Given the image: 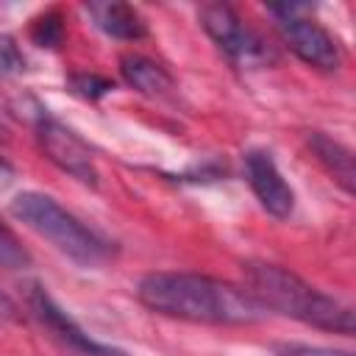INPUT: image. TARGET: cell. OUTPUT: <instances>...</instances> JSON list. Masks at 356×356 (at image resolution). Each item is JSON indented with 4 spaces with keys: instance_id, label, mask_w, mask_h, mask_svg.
I'll return each instance as SVG.
<instances>
[{
    "instance_id": "3",
    "label": "cell",
    "mask_w": 356,
    "mask_h": 356,
    "mask_svg": "<svg viewBox=\"0 0 356 356\" xmlns=\"http://www.w3.org/2000/svg\"><path fill=\"white\" fill-rule=\"evenodd\" d=\"M11 214L75 264L95 267L111 256L108 242L97 231L83 225L72 211L44 192H19L11 200Z\"/></svg>"
},
{
    "instance_id": "13",
    "label": "cell",
    "mask_w": 356,
    "mask_h": 356,
    "mask_svg": "<svg viewBox=\"0 0 356 356\" xmlns=\"http://www.w3.org/2000/svg\"><path fill=\"white\" fill-rule=\"evenodd\" d=\"M31 264V256L28 250L19 245V239L0 222V267H8V270H19V267H28Z\"/></svg>"
},
{
    "instance_id": "14",
    "label": "cell",
    "mask_w": 356,
    "mask_h": 356,
    "mask_svg": "<svg viewBox=\"0 0 356 356\" xmlns=\"http://www.w3.org/2000/svg\"><path fill=\"white\" fill-rule=\"evenodd\" d=\"M70 89L83 100H97V97L108 95L114 89V83L103 75H95V72H78L70 78Z\"/></svg>"
},
{
    "instance_id": "15",
    "label": "cell",
    "mask_w": 356,
    "mask_h": 356,
    "mask_svg": "<svg viewBox=\"0 0 356 356\" xmlns=\"http://www.w3.org/2000/svg\"><path fill=\"white\" fill-rule=\"evenodd\" d=\"M275 356H353L350 350L325 348V345H306V342H281L273 350Z\"/></svg>"
},
{
    "instance_id": "11",
    "label": "cell",
    "mask_w": 356,
    "mask_h": 356,
    "mask_svg": "<svg viewBox=\"0 0 356 356\" xmlns=\"http://www.w3.org/2000/svg\"><path fill=\"white\" fill-rule=\"evenodd\" d=\"M309 147H312L314 159L325 167V172H328L348 195H353L356 172H353V156H350V150H348L342 142H337V139H331V136H325V134H320V131H314V134L309 136Z\"/></svg>"
},
{
    "instance_id": "12",
    "label": "cell",
    "mask_w": 356,
    "mask_h": 356,
    "mask_svg": "<svg viewBox=\"0 0 356 356\" xmlns=\"http://www.w3.org/2000/svg\"><path fill=\"white\" fill-rule=\"evenodd\" d=\"M31 39L39 44V47H58L61 39H64V22L56 11H47L42 17L33 19L31 25Z\"/></svg>"
},
{
    "instance_id": "8",
    "label": "cell",
    "mask_w": 356,
    "mask_h": 356,
    "mask_svg": "<svg viewBox=\"0 0 356 356\" xmlns=\"http://www.w3.org/2000/svg\"><path fill=\"white\" fill-rule=\"evenodd\" d=\"M245 178H248V186L250 192L256 195L259 206L275 217V220H286L295 209V192L292 186L286 184V178L281 175L275 159L267 153V150H248L245 153Z\"/></svg>"
},
{
    "instance_id": "16",
    "label": "cell",
    "mask_w": 356,
    "mask_h": 356,
    "mask_svg": "<svg viewBox=\"0 0 356 356\" xmlns=\"http://www.w3.org/2000/svg\"><path fill=\"white\" fill-rule=\"evenodd\" d=\"M25 64V58L19 56L17 44L8 36H0V70L3 72H17Z\"/></svg>"
},
{
    "instance_id": "5",
    "label": "cell",
    "mask_w": 356,
    "mask_h": 356,
    "mask_svg": "<svg viewBox=\"0 0 356 356\" xmlns=\"http://www.w3.org/2000/svg\"><path fill=\"white\" fill-rule=\"evenodd\" d=\"M284 44L309 67L334 72L342 64L339 42L309 14L306 6H270Z\"/></svg>"
},
{
    "instance_id": "10",
    "label": "cell",
    "mask_w": 356,
    "mask_h": 356,
    "mask_svg": "<svg viewBox=\"0 0 356 356\" xmlns=\"http://www.w3.org/2000/svg\"><path fill=\"white\" fill-rule=\"evenodd\" d=\"M120 75L131 89H136L147 97H161L175 86L172 75L159 61H153L142 53H125L120 58Z\"/></svg>"
},
{
    "instance_id": "17",
    "label": "cell",
    "mask_w": 356,
    "mask_h": 356,
    "mask_svg": "<svg viewBox=\"0 0 356 356\" xmlns=\"http://www.w3.org/2000/svg\"><path fill=\"white\" fill-rule=\"evenodd\" d=\"M8 178H11V167H8V164H6L3 159H0V186H3V184H6Z\"/></svg>"
},
{
    "instance_id": "9",
    "label": "cell",
    "mask_w": 356,
    "mask_h": 356,
    "mask_svg": "<svg viewBox=\"0 0 356 356\" xmlns=\"http://www.w3.org/2000/svg\"><path fill=\"white\" fill-rule=\"evenodd\" d=\"M89 14L95 19V25L108 33L111 39H122V42H136L142 36H147V22L145 17L128 6V3H92Z\"/></svg>"
},
{
    "instance_id": "6",
    "label": "cell",
    "mask_w": 356,
    "mask_h": 356,
    "mask_svg": "<svg viewBox=\"0 0 356 356\" xmlns=\"http://www.w3.org/2000/svg\"><path fill=\"white\" fill-rule=\"evenodd\" d=\"M36 139H39V147L44 150V156L61 172H67L70 178H75L86 186L97 184V167H95L92 150L72 128H67L56 117L42 114L36 120Z\"/></svg>"
},
{
    "instance_id": "2",
    "label": "cell",
    "mask_w": 356,
    "mask_h": 356,
    "mask_svg": "<svg viewBox=\"0 0 356 356\" xmlns=\"http://www.w3.org/2000/svg\"><path fill=\"white\" fill-rule=\"evenodd\" d=\"M245 273V292L270 312H278L284 317H292L298 323L345 334L350 337L356 328L353 309L342 303L334 295L320 292L317 286L306 284L300 275H295L286 267L270 264V261H248L242 267Z\"/></svg>"
},
{
    "instance_id": "1",
    "label": "cell",
    "mask_w": 356,
    "mask_h": 356,
    "mask_svg": "<svg viewBox=\"0 0 356 356\" xmlns=\"http://www.w3.org/2000/svg\"><path fill=\"white\" fill-rule=\"evenodd\" d=\"M136 298L150 312L186 323L253 325L264 317L242 286L200 273H147L136 284Z\"/></svg>"
},
{
    "instance_id": "7",
    "label": "cell",
    "mask_w": 356,
    "mask_h": 356,
    "mask_svg": "<svg viewBox=\"0 0 356 356\" xmlns=\"http://www.w3.org/2000/svg\"><path fill=\"white\" fill-rule=\"evenodd\" d=\"M28 303H31L33 314L39 317V323H42L64 348H70L75 356H128L122 348L106 345V342H97L95 337H89V334L44 292V286H33L31 295H28Z\"/></svg>"
},
{
    "instance_id": "4",
    "label": "cell",
    "mask_w": 356,
    "mask_h": 356,
    "mask_svg": "<svg viewBox=\"0 0 356 356\" xmlns=\"http://www.w3.org/2000/svg\"><path fill=\"white\" fill-rule=\"evenodd\" d=\"M200 25L225 58L239 70H256L275 61V50L225 3H209L200 8Z\"/></svg>"
}]
</instances>
